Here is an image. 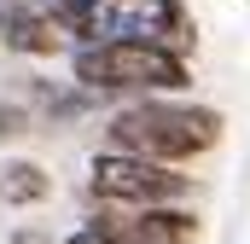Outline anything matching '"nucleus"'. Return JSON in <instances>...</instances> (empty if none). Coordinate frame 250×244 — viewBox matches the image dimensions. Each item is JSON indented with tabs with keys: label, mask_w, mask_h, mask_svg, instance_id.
Here are the masks:
<instances>
[{
	"label": "nucleus",
	"mask_w": 250,
	"mask_h": 244,
	"mask_svg": "<svg viewBox=\"0 0 250 244\" xmlns=\"http://www.w3.org/2000/svg\"><path fill=\"white\" fill-rule=\"evenodd\" d=\"M215 140H221V111L187 105L181 93H140L105 122V145L151 157V163H175V169L215 151Z\"/></svg>",
	"instance_id": "1"
},
{
	"label": "nucleus",
	"mask_w": 250,
	"mask_h": 244,
	"mask_svg": "<svg viewBox=\"0 0 250 244\" xmlns=\"http://www.w3.org/2000/svg\"><path fill=\"white\" fill-rule=\"evenodd\" d=\"M76 81L93 93H187L192 64L187 53L163 47V41H140V35H117V41H87L70 53Z\"/></svg>",
	"instance_id": "2"
},
{
	"label": "nucleus",
	"mask_w": 250,
	"mask_h": 244,
	"mask_svg": "<svg viewBox=\"0 0 250 244\" xmlns=\"http://www.w3.org/2000/svg\"><path fill=\"white\" fill-rule=\"evenodd\" d=\"M192 198V175H181L175 163H151V157H134V151H93L87 163V203H187Z\"/></svg>",
	"instance_id": "3"
},
{
	"label": "nucleus",
	"mask_w": 250,
	"mask_h": 244,
	"mask_svg": "<svg viewBox=\"0 0 250 244\" xmlns=\"http://www.w3.org/2000/svg\"><path fill=\"white\" fill-rule=\"evenodd\" d=\"M93 227L111 233L117 244H192L198 239V215L187 203H93Z\"/></svg>",
	"instance_id": "4"
},
{
	"label": "nucleus",
	"mask_w": 250,
	"mask_h": 244,
	"mask_svg": "<svg viewBox=\"0 0 250 244\" xmlns=\"http://www.w3.org/2000/svg\"><path fill=\"white\" fill-rule=\"evenodd\" d=\"M59 0H0V47L6 53H23V59H53L70 53V35H64Z\"/></svg>",
	"instance_id": "5"
},
{
	"label": "nucleus",
	"mask_w": 250,
	"mask_h": 244,
	"mask_svg": "<svg viewBox=\"0 0 250 244\" xmlns=\"http://www.w3.org/2000/svg\"><path fill=\"white\" fill-rule=\"evenodd\" d=\"M53 198V175L29 157H6L0 163V203L6 209H29V203H47Z\"/></svg>",
	"instance_id": "6"
},
{
	"label": "nucleus",
	"mask_w": 250,
	"mask_h": 244,
	"mask_svg": "<svg viewBox=\"0 0 250 244\" xmlns=\"http://www.w3.org/2000/svg\"><path fill=\"white\" fill-rule=\"evenodd\" d=\"M23 134H35V105L0 99V140H23Z\"/></svg>",
	"instance_id": "7"
},
{
	"label": "nucleus",
	"mask_w": 250,
	"mask_h": 244,
	"mask_svg": "<svg viewBox=\"0 0 250 244\" xmlns=\"http://www.w3.org/2000/svg\"><path fill=\"white\" fill-rule=\"evenodd\" d=\"M64 244H117L111 239V233H99V227H93V221H87V227H82V233H70V239Z\"/></svg>",
	"instance_id": "8"
},
{
	"label": "nucleus",
	"mask_w": 250,
	"mask_h": 244,
	"mask_svg": "<svg viewBox=\"0 0 250 244\" xmlns=\"http://www.w3.org/2000/svg\"><path fill=\"white\" fill-rule=\"evenodd\" d=\"M12 244H47V239H41V233H18Z\"/></svg>",
	"instance_id": "9"
}]
</instances>
